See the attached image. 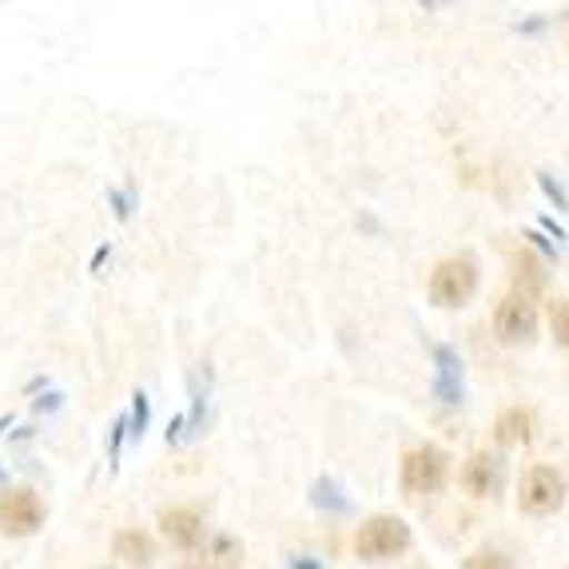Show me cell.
<instances>
[{"instance_id": "obj_11", "label": "cell", "mask_w": 569, "mask_h": 569, "mask_svg": "<svg viewBox=\"0 0 569 569\" xmlns=\"http://www.w3.org/2000/svg\"><path fill=\"white\" fill-rule=\"evenodd\" d=\"M493 438H498L502 447H522V442H530V415H526L522 407L506 410V415L498 418V427H493Z\"/></svg>"}, {"instance_id": "obj_5", "label": "cell", "mask_w": 569, "mask_h": 569, "mask_svg": "<svg viewBox=\"0 0 569 569\" xmlns=\"http://www.w3.org/2000/svg\"><path fill=\"white\" fill-rule=\"evenodd\" d=\"M44 526V502L32 490H4L0 493V533L29 538Z\"/></svg>"}, {"instance_id": "obj_16", "label": "cell", "mask_w": 569, "mask_h": 569, "mask_svg": "<svg viewBox=\"0 0 569 569\" xmlns=\"http://www.w3.org/2000/svg\"><path fill=\"white\" fill-rule=\"evenodd\" d=\"M538 183H541V191H546V196H550V200H553V208L566 211V191H561L558 183H553L550 176H546V171H538Z\"/></svg>"}, {"instance_id": "obj_1", "label": "cell", "mask_w": 569, "mask_h": 569, "mask_svg": "<svg viewBox=\"0 0 569 569\" xmlns=\"http://www.w3.org/2000/svg\"><path fill=\"white\" fill-rule=\"evenodd\" d=\"M410 541H415V533H410V526L402 522V518H395V513H375V518H367V522L359 526V533H355V553H359L362 561H370V566H387V561L402 558V553L410 550Z\"/></svg>"}, {"instance_id": "obj_8", "label": "cell", "mask_w": 569, "mask_h": 569, "mask_svg": "<svg viewBox=\"0 0 569 569\" xmlns=\"http://www.w3.org/2000/svg\"><path fill=\"white\" fill-rule=\"evenodd\" d=\"M160 526L176 550H200L208 541V526H203V518L196 510H163Z\"/></svg>"}, {"instance_id": "obj_2", "label": "cell", "mask_w": 569, "mask_h": 569, "mask_svg": "<svg viewBox=\"0 0 569 569\" xmlns=\"http://www.w3.org/2000/svg\"><path fill=\"white\" fill-rule=\"evenodd\" d=\"M478 291V263L470 256L442 259L430 276V303L442 307V311H458L475 299Z\"/></svg>"}, {"instance_id": "obj_9", "label": "cell", "mask_w": 569, "mask_h": 569, "mask_svg": "<svg viewBox=\"0 0 569 569\" xmlns=\"http://www.w3.org/2000/svg\"><path fill=\"white\" fill-rule=\"evenodd\" d=\"M435 395L447 407H455V402H462V359L450 347H435Z\"/></svg>"}, {"instance_id": "obj_4", "label": "cell", "mask_w": 569, "mask_h": 569, "mask_svg": "<svg viewBox=\"0 0 569 569\" xmlns=\"http://www.w3.org/2000/svg\"><path fill=\"white\" fill-rule=\"evenodd\" d=\"M566 502V478L553 466H533L530 475L522 478V490H518V506L533 518H546V513H558Z\"/></svg>"}, {"instance_id": "obj_21", "label": "cell", "mask_w": 569, "mask_h": 569, "mask_svg": "<svg viewBox=\"0 0 569 569\" xmlns=\"http://www.w3.org/2000/svg\"><path fill=\"white\" fill-rule=\"evenodd\" d=\"M188 569H200V566H188Z\"/></svg>"}, {"instance_id": "obj_15", "label": "cell", "mask_w": 569, "mask_h": 569, "mask_svg": "<svg viewBox=\"0 0 569 569\" xmlns=\"http://www.w3.org/2000/svg\"><path fill=\"white\" fill-rule=\"evenodd\" d=\"M143 427H148V395H143V390H136V395H132V418H128V435L140 438Z\"/></svg>"}, {"instance_id": "obj_20", "label": "cell", "mask_w": 569, "mask_h": 569, "mask_svg": "<svg viewBox=\"0 0 569 569\" xmlns=\"http://www.w3.org/2000/svg\"><path fill=\"white\" fill-rule=\"evenodd\" d=\"M291 569H323V566H319L315 558H295V561H291Z\"/></svg>"}, {"instance_id": "obj_10", "label": "cell", "mask_w": 569, "mask_h": 569, "mask_svg": "<svg viewBox=\"0 0 569 569\" xmlns=\"http://www.w3.org/2000/svg\"><path fill=\"white\" fill-rule=\"evenodd\" d=\"M112 550H116V558H123L136 569H148L156 561V541L143 530H120L112 541Z\"/></svg>"}, {"instance_id": "obj_18", "label": "cell", "mask_w": 569, "mask_h": 569, "mask_svg": "<svg viewBox=\"0 0 569 569\" xmlns=\"http://www.w3.org/2000/svg\"><path fill=\"white\" fill-rule=\"evenodd\" d=\"M553 335H558V342H561V347H566V339H569V335H566V299H553Z\"/></svg>"}, {"instance_id": "obj_3", "label": "cell", "mask_w": 569, "mask_h": 569, "mask_svg": "<svg viewBox=\"0 0 569 569\" xmlns=\"http://www.w3.org/2000/svg\"><path fill=\"white\" fill-rule=\"evenodd\" d=\"M450 478V455L442 447H418L410 450L407 458H402V490L410 493V498H430V493H438L442 486H447Z\"/></svg>"}, {"instance_id": "obj_17", "label": "cell", "mask_w": 569, "mask_h": 569, "mask_svg": "<svg viewBox=\"0 0 569 569\" xmlns=\"http://www.w3.org/2000/svg\"><path fill=\"white\" fill-rule=\"evenodd\" d=\"M123 435H128V418H116L112 442H108V458H112V466L120 462V442H123Z\"/></svg>"}, {"instance_id": "obj_6", "label": "cell", "mask_w": 569, "mask_h": 569, "mask_svg": "<svg viewBox=\"0 0 569 569\" xmlns=\"http://www.w3.org/2000/svg\"><path fill=\"white\" fill-rule=\"evenodd\" d=\"M493 327H498V339L502 342H530L533 335H538V307H533L530 295H510V299H502Z\"/></svg>"}, {"instance_id": "obj_7", "label": "cell", "mask_w": 569, "mask_h": 569, "mask_svg": "<svg viewBox=\"0 0 569 569\" xmlns=\"http://www.w3.org/2000/svg\"><path fill=\"white\" fill-rule=\"evenodd\" d=\"M462 486L475 498H498L506 486V462L502 455H490V450H478L462 470Z\"/></svg>"}, {"instance_id": "obj_19", "label": "cell", "mask_w": 569, "mask_h": 569, "mask_svg": "<svg viewBox=\"0 0 569 569\" xmlns=\"http://www.w3.org/2000/svg\"><path fill=\"white\" fill-rule=\"evenodd\" d=\"M108 196H112V203H116V216L120 219L132 216V191H108Z\"/></svg>"}, {"instance_id": "obj_12", "label": "cell", "mask_w": 569, "mask_h": 569, "mask_svg": "<svg viewBox=\"0 0 569 569\" xmlns=\"http://www.w3.org/2000/svg\"><path fill=\"white\" fill-rule=\"evenodd\" d=\"M239 553H243V546H239L231 533H219V538L208 541V561L211 569H231L239 566Z\"/></svg>"}, {"instance_id": "obj_13", "label": "cell", "mask_w": 569, "mask_h": 569, "mask_svg": "<svg viewBox=\"0 0 569 569\" xmlns=\"http://www.w3.org/2000/svg\"><path fill=\"white\" fill-rule=\"evenodd\" d=\"M311 502L319 506V510H335V513H347V510H351V502H347V498L339 493V486L327 482V478H319V482H315Z\"/></svg>"}, {"instance_id": "obj_14", "label": "cell", "mask_w": 569, "mask_h": 569, "mask_svg": "<svg viewBox=\"0 0 569 569\" xmlns=\"http://www.w3.org/2000/svg\"><path fill=\"white\" fill-rule=\"evenodd\" d=\"M462 569H513V561L506 558V553H498V550H478V553H470V558H466Z\"/></svg>"}]
</instances>
